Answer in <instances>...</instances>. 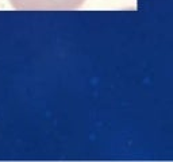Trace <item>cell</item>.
<instances>
[{
    "label": "cell",
    "mask_w": 173,
    "mask_h": 162,
    "mask_svg": "<svg viewBox=\"0 0 173 162\" xmlns=\"http://www.w3.org/2000/svg\"><path fill=\"white\" fill-rule=\"evenodd\" d=\"M16 10L24 11H65L76 10L84 0H10Z\"/></svg>",
    "instance_id": "cell-1"
}]
</instances>
